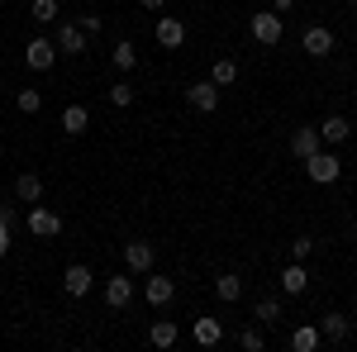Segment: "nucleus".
Masks as SVG:
<instances>
[{
    "label": "nucleus",
    "mask_w": 357,
    "mask_h": 352,
    "mask_svg": "<svg viewBox=\"0 0 357 352\" xmlns=\"http://www.w3.org/2000/svg\"><path fill=\"white\" fill-rule=\"evenodd\" d=\"M338 171H343V167H338V158H333V153H324V148L305 158V176H310L314 186H329V181H338Z\"/></svg>",
    "instance_id": "nucleus-2"
},
{
    "label": "nucleus",
    "mask_w": 357,
    "mask_h": 352,
    "mask_svg": "<svg viewBox=\"0 0 357 352\" xmlns=\"http://www.w3.org/2000/svg\"><path fill=\"white\" fill-rule=\"evenodd\" d=\"M153 33H158V43H162V48H181V43H186V24H181V20H172V15H162Z\"/></svg>",
    "instance_id": "nucleus-11"
},
{
    "label": "nucleus",
    "mask_w": 357,
    "mask_h": 352,
    "mask_svg": "<svg viewBox=\"0 0 357 352\" xmlns=\"http://www.w3.org/2000/svg\"><path fill=\"white\" fill-rule=\"evenodd\" d=\"M348 134H353V124H348L343 114H329V119L319 124V138H324V143H348Z\"/></svg>",
    "instance_id": "nucleus-18"
},
{
    "label": "nucleus",
    "mask_w": 357,
    "mask_h": 352,
    "mask_svg": "<svg viewBox=\"0 0 357 352\" xmlns=\"http://www.w3.org/2000/svg\"><path fill=\"white\" fill-rule=\"evenodd\" d=\"M305 286H310V276H305V262H291V267L281 271V291H286V296H305Z\"/></svg>",
    "instance_id": "nucleus-17"
},
{
    "label": "nucleus",
    "mask_w": 357,
    "mask_h": 352,
    "mask_svg": "<svg viewBox=\"0 0 357 352\" xmlns=\"http://www.w3.org/2000/svg\"><path fill=\"white\" fill-rule=\"evenodd\" d=\"M134 95H138V91H134L129 82H114V86H110V105H119V109L134 105Z\"/></svg>",
    "instance_id": "nucleus-28"
},
{
    "label": "nucleus",
    "mask_w": 357,
    "mask_h": 352,
    "mask_svg": "<svg viewBox=\"0 0 357 352\" xmlns=\"http://www.w3.org/2000/svg\"><path fill=\"white\" fill-rule=\"evenodd\" d=\"M301 48H305L310 57H329V53H333V29L310 24V29H305V38H301Z\"/></svg>",
    "instance_id": "nucleus-8"
},
{
    "label": "nucleus",
    "mask_w": 357,
    "mask_h": 352,
    "mask_svg": "<svg viewBox=\"0 0 357 352\" xmlns=\"http://www.w3.org/2000/svg\"><path fill=\"white\" fill-rule=\"evenodd\" d=\"M210 82L220 86V91H224V86H234V82H238V62H234V57H220V62L210 67Z\"/></svg>",
    "instance_id": "nucleus-21"
},
{
    "label": "nucleus",
    "mask_w": 357,
    "mask_h": 352,
    "mask_svg": "<svg viewBox=\"0 0 357 352\" xmlns=\"http://www.w3.org/2000/svg\"><path fill=\"white\" fill-rule=\"evenodd\" d=\"M143 300H148L153 309L172 305V300H176V281H172V276H153V271H148V281H143Z\"/></svg>",
    "instance_id": "nucleus-4"
},
{
    "label": "nucleus",
    "mask_w": 357,
    "mask_h": 352,
    "mask_svg": "<svg viewBox=\"0 0 357 352\" xmlns=\"http://www.w3.org/2000/svg\"><path fill=\"white\" fill-rule=\"evenodd\" d=\"M319 148H324V138H319V129H296V134H291V153H296V158H310V153H319Z\"/></svg>",
    "instance_id": "nucleus-12"
},
{
    "label": "nucleus",
    "mask_w": 357,
    "mask_h": 352,
    "mask_svg": "<svg viewBox=\"0 0 357 352\" xmlns=\"http://www.w3.org/2000/svg\"><path fill=\"white\" fill-rule=\"evenodd\" d=\"M82 33H86V38L100 33V15H82Z\"/></svg>",
    "instance_id": "nucleus-31"
},
{
    "label": "nucleus",
    "mask_w": 357,
    "mask_h": 352,
    "mask_svg": "<svg viewBox=\"0 0 357 352\" xmlns=\"http://www.w3.org/2000/svg\"><path fill=\"white\" fill-rule=\"evenodd\" d=\"M215 296H220L224 305H234V300L243 296V276H234V271H224L220 281H215Z\"/></svg>",
    "instance_id": "nucleus-20"
},
{
    "label": "nucleus",
    "mask_w": 357,
    "mask_h": 352,
    "mask_svg": "<svg viewBox=\"0 0 357 352\" xmlns=\"http://www.w3.org/2000/svg\"><path fill=\"white\" fill-rule=\"evenodd\" d=\"M91 286H96V276H91V267H82V262H72V267L62 271V291H67L72 300L91 296Z\"/></svg>",
    "instance_id": "nucleus-5"
},
{
    "label": "nucleus",
    "mask_w": 357,
    "mask_h": 352,
    "mask_svg": "<svg viewBox=\"0 0 357 352\" xmlns=\"http://www.w3.org/2000/svg\"><path fill=\"white\" fill-rule=\"evenodd\" d=\"M53 43H57V53H86V33H82V24H62Z\"/></svg>",
    "instance_id": "nucleus-14"
},
{
    "label": "nucleus",
    "mask_w": 357,
    "mask_h": 352,
    "mask_svg": "<svg viewBox=\"0 0 357 352\" xmlns=\"http://www.w3.org/2000/svg\"><path fill=\"white\" fill-rule=\"evenodd\" d=\"M319 343H324V333H319L314 324H301L296 333H291V348H296V352H314Z\"/></svg>",
    "instance_id": "nucleus-19"
},
{
    "label": "nucleus",
    "mask_w": 357,
    "mask_h": 352,
    "mask_svg": "<svg viewBox=\"0 0 357 352\" xmlns=\"http://www.w3.org/2000/svg\"><path fill=\"white\" fill-rule=\"evenodd\" d=\"M15 195H20L24 205L43 200V176H38V171H20V176H15Z\"/></svg>",
    "instance_id": "nucleus-13"
},
{
    "label": "nucleus",
    "mask_w": 357,
    "mask_h": 352,
    "mask_svg": "<svg viewBox=\"0 0 357 352\" xmlns=\"http://www.w3.org/2000/svg\"><path fill=\"white\" fill-rule=\"evenodd\" d=\"M162 5H167V0H143V10H153V15H158Z\"/></svg>",
    "instance_id": "nucleus-34"
},
{
    "label": "nucleus",
    "mask_w": 357,
    "mask_h": 352,
    "mask_svg": "<svg viewBox=\"0 0 357 352\" xmlns=\"http://www.w3.org/2000/svg\"><path fill=\"white\" fill-rule=\"evenodd\" d=\"M238 348H243V352H262V348H267V338H262L257 328H243V333H238Z\"/></svg>",
    "instance_id": "nucleus-29"
},
{
    "label": "nucleus",
    "mask_w": 357,
    "mask_h": 352,
    "mask_svg": "<svg viewBox=\"0 0 357 352\" xmlns=\"http://www.w3.org/2000/svg\"><path fill=\"white\" fill-rule=\"evenodd\" d=\"M252 319H257V324H272V319H281V296H262L257 305H252Z\"/></svg>",
    "instance_id": "nucleus-23"
},
{
    "label": "nucleus",
    "mask_w": 357,
    "mask_h": 352,
    "mask_svg": "<svg viewBox=\"0 0 357 352\" xmlns=\"http://www.w3.org/2000/svg\"><path fill=\"white\" fill-rule=\"evenodd\" d=\"M272 10H276V15H286V10H296V0H272Z\"/></svg>",
    "instance_id": "nucleus-33"
},
{
    "label": "nucleus",
    "mask_w": 357,
    "mask_h": 352,
    "mask_svg": "<svg viewBox=\"0 0 357 352\" xmlns=\"http://www.w3.org/2000/svg\"><path fill=\"white\" fill-rule=\"evenodd\" d=\"M86 124H91V109L86 105H67L62 109V134L77 138V134H86Z\"/></svg>",
    "instance_id": "nucleus-16"
},
{
    "label": "nucleus",
    "mask_w": 357,
    "mask_h": 352,
    "mask_svg": "<svg viewBox=\"0 0 357 352\" xmlns=\"http://www.w3.org/2000/svg\"><path fill=\"white\" fill-rule=\"evenodd\" d=\"M348 314H324V324H319V333H324V338H329V343H343V338H348Z\"/></svg>",
    "instance_id": "nucleus-22"
},
{
    "label": "nucleus",
    "mask_w": 357,
    "mask_h": 352,
    "mask_svg": "<svg viewBox=\"0 0 357 352\" xmlns=\"http://www.w3.org/2000/svg\"><path fill=\"white\" fill-rule=\"evenodd\" d=\"M105 305H110V309L134 305V276H124V271H119V276H110V281H105Z\"/></svg>",
    "instance_id": "nucleus-7"
},
{
    "label": "nucleus",
    "mask_w": 357,
    "mask_h": 352,
    "mask_svg": "<svg viewBox=\"0 0 357 352\" xmlns=\"http://www.w3.org/2000/svg\"><path fill=\"white\" fill-rule=\"evenodd\" d=\"M248 29H252V38H257L262 48H276V43H281V33H286V29H281V15H276V10H257Z\"/></svg>",
    "instance_id": "nucleus-3"
},
{
    "label": "nucleus",
    "mask_w": 357,
    "mask_h": 352,
    "mask_svg": "<svg viewBox=\"0 0 357 352\" xmlns=\"http://www.w3.org/2000/svg\"><path fill=\"white\" fill-rule=\"evenodd\" d=\"M148 338H153V348H176V324L172 319H158V324L148 328Z\"/></svg>",
    "instance_id": "nucleus-24"
},
{
    "label": "nucleus",
    "mask_w": 357,
    "mask_h": 352,
    "mask_svg": "<svg viewBox=\"0 0 357 352\" xmlns=\"http://www.w3.org/2000/svg\"><path fill=\"white\" fill-rule=\"evenodd\" d=\"M10 252V224H0V257Z\"/></svg>",
    "instance_id": "nucleus-32"
},
{
    "label": "nucleus",
    "mask_w": 357,
    "mask_h": 352,
    "mask_svg": "<svg viewBox=\"0 0 357 352\" xmlns=\"http://www.w3.org/2000/svg\"><path fill=\"white\" fill-rule=\"evenodd\" d=\"M29 15H33V24H53L57 20V0H33Z\"/></svg>",
    "instance_id": "nucleus-26"
},
{
    "label": "nucleus",
    "mask_w": 357,
    "mask_h": 352,
    "mask_svg": "<svg viewBox=\"0 0 357 352\" xmlns=\"http://www.w3.org/2000/svg\"><path fill=\"white\" fill-rule=\"evenodd\" d=\"M24 62L33 67V72H48V67L57 62V43H53V38H43V33H38V38H33V43L24 48Z\"/></svg>",
    "instance_id": "nucleus-6"
},
{
    "label": "nucleus",
    "mask_w": 357,
    "mask_h": 352,
    "mask_svg": "<svg viewBox=\"0 0 357 352\" xmlns=\"http://www.w3.org/2000/svg\"><path fill=\"white\" fill-rule=\"evenodd\" d=\"M186 100H191V109H200V114H215V109H220V86L215 82H195L191 91H186Z\"/></svg>",
    "instance_id": "nucleus-9"
},
{
    "label": "nucleus",
    "mask_w": 357,
    "mask_h": 352,
    "mask_svg": "<svg viewBox=\"0 0 357 352\" xmlns=\"http://www.w3.org/2000/svg\"><path fill=\"white\" fill-rule=\"evenodd\" d=\"M124 267L129 271H153V243L129 238V243H124Z\"/></svg>",
    "instance_id": "nucleus-10"
},
{
    "label": "nucleus",
    "mask_w": 357,
    "mask_h": 352,
    "mask_svg": "<svg viewBox=\"0 0 357 352\" xmlns=\"http://www.w3.org/2000/svg\"><path fill=\"white\" fill-rule=\"evenodd\" d=\"M15 105H20V114H38L43 109V91H20Z\"/></svg>",
    "instance_id": "nucleus-27"
},
{
    "label": "nucleus",
    "mask_w": 357,
    "mask_h": 352,
    "mask_svg": "<svg viewBox=\"0 0 357 352\" xmlns=\"http://www.w3.org/2000/svg\"><path fill=\"white\" fill-rule=\"evenodd\" d=\"M134 62H138V48L129 43V38H119V43H114V67H119V72H129Z\"/></svg>",
    "instance_id": "nucleus-25"
},
{
    "label": "nucleus",
    "mask_w": 357,
    "mask_h": 352,
    "mask_svg": "<svg viewBox=\"0 0 357 352\" xmlns=\"http://www.w3.org/2000/svg\"><path fill=\"white\" fill-rule=\"evenodd\" d=\"M310 252H314V243H310V238H296V243H291V262H305Z\"/></svg>",
    "instance_id": "nucleus-30"
},
{
    "label": "nucleus",
    "mask_w": 357,
    "mask_h": 352,
    "mask_svg": "<svg viewBox=\"0 0 357 352\" xmlns=\"http://www.w3.org/2000/svg\"><path fill=\"white\" fill-rule=\"evenodd\" d=\"M191 338L200 343V348H215V343L224 338V324H220V319H195V324H191Z\"/></svg>",
    "instance_id": "nucleus-15"
},
{
    "label": "nucleus",
    "mask_w": 357,
    "mask_h": 352,
    "mask_svg": "<svg viewBox=\"0 0 357 352\" xmlns=\"http://www.w3.org/2000/svg\"><path fill=\"white\" fill-rule=\"evenodd\" d=\"M29 234H33V238H57V234H62V215H57V210H48V205H38V200H33V205H29Z\"/></svg>",
    "instance_id": "nucleus-1"
}]
</instances>
